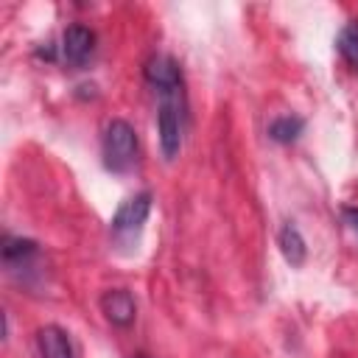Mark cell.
I'll use <instances>...</instances> for the list:
<instances>
[{
    "label": "cell",
    "mask_w": 358,
    "mask_h": 358,
    "mask_svg": "<svg viewBox=\"0 0 358 358\" xmlns=\"http://www.w3.org/2000/svg\"><path fill=\"white\" fill-rule=\"evenodd\" d=\"M143 76L148 87L157 95V134H159V151L171 162L182 151V137L187 129V95H185V78L182 67L173 56L157 53L145 62Z\"/></svg>",
    "instance_id": "1"
},
{
    "label": "cell",
    "mask_w": 358,
    "mask_h": 358,
    "mask_svg": "<svg viewBox=\"0 0 358 358\" xmlns=\"http://www.w3.org/2000/svg\"><path fill=\"white\" fill-rule=\"evenodd\" d=\"M95 53V31L81 25V22H73L62 31V39H59V59L70 67V70H84L90 64Z\"/></svg>",
    "instance_id": "4"
},
{
    "label": "cell",
    "mask_w": 358,
    "mask_h": 358,
    "mask_svg": "<svg viewBox=\"0 0 358 358\" xmlns=\"http://www.w3.org/2000/svg\"><path fill=\"white\" fill-rule=\"evenodd\" d=\"M148 213H151V190H140V193L129 196L117 207V213L112 215V221H109L112 241L120 249H131L140 241V235H143V227L148 221Z\"/></svg>",
    "instance_id": "3"
},
{
    "label": "cell",
    "mask_w": 358,
    "mask_h": 358,
    "mask_svg": "<svg viewBox=\"0 0 358 358\" xmlns=\"http://www.w3.org/2000/svg\"><path fill=\"white\" fill-rule=\"evenodd\" d=\"M137 154H140V140H137L134 126L123 117H112L101 134L103 168L112 173H129L137 162Z\"/></svg>",
    "instance_id": "2"
},
{
    "label": "cell",
    "mask_w": 358,
    "mask_h": 358,
    "mask_svg": "<svg viewBox=\"0 0 358 358\" xmlns=\"http://www.w3.org/2000/svg\"><path fill=\"white\" fill-rule=\"evenodd\" d=\"M134 358H148V355H134Z\"/></svg>",
    "instance_id": "12"
},
{
    "label": "cell",
    "mask_w": 358,
    "mask_h": 358,
    "mask_svg": "<svg viewBox=\"0 0 358 358\" xmlns=\"http://www.w3.org/2000/svg\"><path fill=\"white\" fill-rule=\"evenodd\" d=\"M101 310H103V316L115 327H129L134 322V316H137V302H134L131 291H126V288H109L101 296Z\"/></svg>",
    "instance_id": "6"
},
{
    "label": "cell",
    "mask_w": 358,
    "mask_h": 358,
    "mask_svg": "<svg viewBox=\"0 0 358 358\" xmlns=\"http://www.w3.org/2000/svg\"><path fill=\"white\" fill-rule=\"evenodd\" d=\"M336 48H338V53H341L352 67H358V20L341 28V34H338V39H336Z\"/></svg>",
    "instance_id": "10"
},
{
    "label": "cell",
    "mask_w": 358,
    "mask_h": 358,
    "mask_svg": "<svg viewBox=\"0 0 358 358\" xmlns=\"http://www.w3.org/2000/svg\"><path fill=\"white\" fill-rule=\"evenodd\" d=\"M0 255H3V263L11 274H28V271H34V263L39 260V243L31 238L3 235Z\"/></svg>",
    "instance_id": "5"
},
{
    "label": "cell",
    "mask_w": 358,
    "mask_h": 358,
    "mask_svg": "<svg viewBox=\"0 0 358 358\" xmlns=\"http://www.w3.org/2000/svg\"><path fill=\"white\" fill-rule=\"evenodd\" d=\"M36 350L39 358H76L70 333L59 324H45L36 330Z\"/></svg>",
    "instance_id": "7"
},
{
    "label": "cell",
    "mask_w": 358,
    "mask_h": 358,
    "mask_svg": "<svg viewBox=\"0 0 358 358\" xmlns=\"http://www.w3.org/2000/svg\"><path fill=\"white\" fill-rule=\"evenodd\" d=\"M305 129V120L299 115H280L268 123V137L274 143H294Z\"/></svg>",
    "instance_id": "9"
},
{
    "label": "cell",
    "mask_w": 358,
    "mask_h": 358,
    "mask_svg": "<svg viewBox=\"0 0 358 358\" xmlns=\"http://www.w3.org/2000/svg\"><path fill=\"white\" fill-rule=\"evenodd\" d=\"M277 246H280L282 257H285L291 266H302L305 257H308L305 238H302V232H299L291 221H285V224L280 227V232H277Z\"/></svg>",
    "instance_id": "8"
},
{
    "label": "cell",
    "mask_w": 358,
    "mask_h": 358,
    "mask_svg": "<svg viewBox=\"0 0 358 358\" xmlns=\"http://www.w3.org/2000/svg\"><path fill=\"white\" fill-rule=\"evenodd\" d=\"M341 215H344V221L350 224V229H352V232H358V207H344V210H341Z\"/></svg>",
    "instance_id": "11"
}]
</instances>
